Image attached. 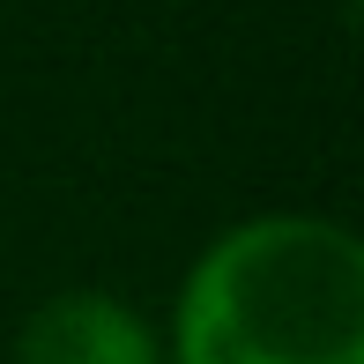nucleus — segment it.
Segmentation results:
<instances>
[{
    "instance_id": "obj_1",
    "label": "nucleus",
    "mask_w": 364,
    "mask_h": 364,
    "mask_svg": "<svg viewBox=\"0 0 364 364\" xmlns=\"http://www.w3.org/2000/svg\"><path fill=\"white\" fill-rule=\"evenodd\" d=\"M164 364H364V245L312 208L216 230L171 297Z\"/></svg>"
},
{
    "instance_id": "obj_2",
    "label": "nucleus",
    "mask_w": 364,
    "mask_h": 364,
    "mask_svg": "<svg viewBox=\"0 0 364 364\" xmlns=\"http://www.w3.org/2000/svg\"><path fill=\"white\" fill-rule=\"evenodd\" d=\"M8 364H164V335L112 290H53L23 312Z\"/></svg>"
}]
</instances>
